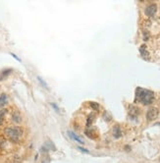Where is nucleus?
<instances>
[{
	"label": "nucleus",
	"instance_id": "obj_1",
	"mask_svg": "<svg viewBox=\"0 0 160 163\" xmlns=\"http://www.w3.org/2000/svg\"><path fill=\"white\" fill-rule=\"evenodd\" d=\"M154 100L153 91L146 90L142 88H137L136 90V101L141 102L144 105H149Z\"/></svg>",
	"mask_w": 160,
	"mask_h": 163
},
{
	"label": "nucleus",
	"instance_id": "obj_2",
	"mask_svg": "<svg viewBox=\"0 0 160 163\" xmlns=\"http://www.w3.org/2000/svg\"><path fill=\"white\" fill-rule=\"evenodd\" d=\"M5 135L13 142H18L23 135V130L20 127H8L4 131Z\"/></svg>",
	"mask_w": 160,
	"mask_h": 163
},
{
	"label": "nucleus",
	"instance_id": "obj_3",
	"mask_svg": "<svg viewBox=\"0 0 160 163\" xmlns=\"http://www.w3.org/2000/svg\"><path fill=\"white\" fill-rule=\"evenodd\" d=\"M157 116H158V109L155 107H151L149 108L148 110H147V113H146V119L148 121H153L155 120L157 118Z\"/></svg>",
	"mask_w": 160,
	"mask_h": 163
},
{
	"label": "nucleus",
	"instance_id": "obj_4",
	"mask_svg": "<svg viewBox=\"0 0 160 163\" xmlns=\"http://www.w3.org/2000/svg\"><path fill=\"white\" fill-rule=\"evenodd\" d=\"M157 11V6L156 4H150L146 8V15L147 17H152L154 16Z\"/></svg>",
	"mask_w": 160,
	"mask_h": 163
},
{
	"label": "nucleus",
	"instance_id": "obj_5",
	"mask_svg": "<svg viewBox=\"0 0 160 163\" xmlns=\"http://www.w3.org/2000/svg\"><path fill=\"white\" fill-rule=\"evenodd\" d=\"M129 114H130V116H133V117H137V116L139 114V109L137 107V106L131 105V106L129 107Z\"/></svg>",
	"mask_w": 160,
	"mask_h": 163
},
{
	"label": "nucleus",
	"instance_id": "obj_6",
	"mask_svg": "<svg viewBox=\"0 0 160 163\" xmlns=\"http://www.w3.org/2000/svg\"><path fill=\"white\" fill-rule=\"evenodd\" d=\"M68 135H69V137L71 138V139H73L74 140H76V142H80V144H84V140H82L78 135H76L74 132H72V131H68Z\"/></svg>",
	"mask_w": 160,
	"mask_h": 163
},
{
	"label": "nucleus",
	"instance_id": "obj_7",
	"mask_svg": "<svg viewBox=\"0 0 160 163\" xmlns=\"http://www.w3.org/2000/svg\"><path fill=\"white\" fill-rule=\"evenodd\" d=\"M139 52H141V57H144V59L149 57V54H148V52H147V50H146V44H144V45H141V47H139Z\"/></svg>",
	"mask_w": 160,
	"mask_h": 163
},
{
	"label": "nucleus",
	"instance_id": "obj_8",
	"mask_svg": "<svg viewBox=\"0 0 160 163\" xmlns=\"http://www.w3.org/2000/svg\"><path fill=\"white\" fill-rule=\"evenodd\" d=\"M113 136H114V138H116V139H119V138L122 136V132H121V129H120L119 126H115L114 127Z\"/></svg>",
	"mask_w": 160,
	"mask_h": 163
},
{
	"label": "nucleus",
	"instance_id": "obj_9",
	"mask_svg": "<svg viewBox=\"0 0 160 163\" xmlns=\"http://www.w3.org/2000/svg\"><path fill=\"white\" fill-rule=\"evenodd\" d=\"M12 118H13L14 122H16V123H21L22 122V117H21V114L19 113V111H15V112L13 113Z\"/></svg>",
	"mask_w": 160,
	"mask_h": 163
},
{
	"label": "nucleus",
	"instance_id": "obj_10",
	"mask_svg": "<svg viewBox=\"0 0 160 163\" xmlns=\"http://www.w3.org/2000/svg\"><path fill=\"white\" fill-rule=\"evenodd\" d=\"M6 112H7L6 109L0 110V125L3 123V120H4V117H5V114H6Z\"/></svg>",
	"mask_w": 160,
	"mask_h": 163
},
{
	"label": "nucleus",
	"instance_id": "obj_11",
	"mask_svg": "<svg viewBox=\"0 0 160 163\" xmlns=\"http://www.w3.org/2000/svg\"><path fill=\"white\" fill-rule=\"evenodd\" d=\"M6 102H7V97H6V95H1V97H0V106H3Z\"/></svg>",
	"mask_w": 160,
	"mask_h": 163
},
{
	"label": "nucleus",
	"instance_id": "obj_12",
	"mask_svg": "<svg viewBox=\"0 0 160 163\" xmlns=\"http://www.w3.org/2000/svg\"><path fill=\"white\" fill-rule=\"evenodd\" d=\"M89 104H91V107L93 108L94 110H98L99 109V104H98V103H96V102H91Z\"/></svg>",
	"mask_w": 160,
	"mask_h": 163
},
{
	"label": "nucleus",
	"instance_id": "obj_13",
	"mask_svg": "<svg viewBox=\"0 0 160 163\" xmlns=\"http://www.w3.org/2000/svg\"><path fill=\"white\" fill-rule=\"evenodd\" d=\"M37 80L39 81V83H41V85L43 86L44 88H46V90H48V86H47V85H46V84H45V82H43V80H42V79H41V77H37Z\"/></svg>",
	"mask_w": 160,
	"mask_h": 163
},
{
	"label": "nucleus",
	"instance_id": "obj_14",
	"mask_svg": "<svg viewBox=\"0 0 160 163\" xmlns=\"http://www.w3.org/2000/svg\"><path fill=\"white\" fill-rule=\"evenodd\" d=\"M78 149H79L80 150H81V151L84 152V153H87V154L89 153V150H87V149H82V147H78Z\"/></svg>",
	"mask_w": 160,
	"mask_h": 163
},
{
	"label": "nucleus",
	"instance_id": "obj_15",
	"mask_svg": "<svg viewBox=\"0 0 160 163\" xmlns=\"http://www.w3.org/2000/svg\"><path fill=\"white\" fill-rule=\"evenodd\" d=\"M11 55H12V56H13V57H14L15 59H16V60H18V61H19V62H21V59H20L19 57H17V56H16V55H15V54H13V53H11Z\"/></svg>",
	"mask_w": 160,
	"mask_h": 163
},
{
	"label": "nucleus",
	"instance_id": "obj_16",
	"mask_svg": "<svg viewBox=\"0 0 160 163\" xmlns=\"http://www.w3.org/2000/svg\"><path fill=\"white\" fill-rule=\"evenodd\" d=\"M51 106H53V107H54V109L56 110V111H59V110H58V107H57V106L55 105V103H51Z\"/></svg>",
	"mask_w": 160,
	"mask_h": 163
},
{
	"label": "nucleus",
	"instance_id": "obj_17",
	"mask_svg": "<svg viewBox=\"0 0 160 163\" xmlns=\"http://www.w3.org/2000/svg\"><path fill=\"white\" fill-rule=\"evenodd\" d=\"M11 72V70H7V71H4L3 72V75H8V74Z\"/></svg>",
	"mask_w": 160,
	"mask_h": 163
},
{
	"label": "nucleus",
	"instance_id": "obj_18",
	"mask_svg": "<svg viewBox=\"0 0 160 163\" xmlns=\"http://www.w3.org/2000/svg\"><path fill=\"white\" fill-rule=\"evenodd\" d=\"M0 149H1V144H0Z\"/></svg>",
	"mask_w": 160,
	"mask_h": 163
}]
</instances>
